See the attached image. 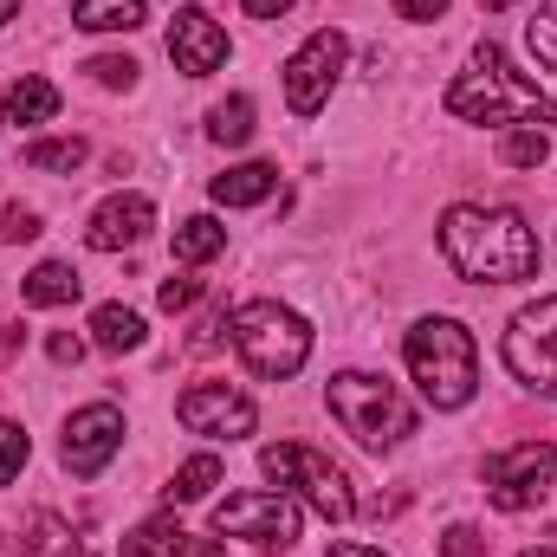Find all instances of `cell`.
<instances>
[{"label":"cell","mask_w":557,"mask_h":557,"mask_svg":"<svg viewBox=\"0 0 557 557\" xmlns=\"http://www.w3.org/2000/svg\"><path fill=\"white\" fill-rule=\"evenodd\" d=\"M441 253L473 285H519V278H539L545 267L539 234L525 227L519 208H473V201L441 214Z\"/></svg>","instance_id":"obj_1"},{"label":"cell","mask_w":557,"mask_h":557,"mask_svg":"<svg viewBox=\"0 0 557 557\" xmlns=\"http://www.w3.org/2000/svg\"><path fill=\"white\" fill-rule=\"evenodd\" d=\"M447 117H460V124H557V104L525 78V72H512V59L486 39V46H473V59H467V72L447 85Z\"/></svg>","instance_id":"obj_2"},{"label":"cell","mask_w":557,"mask_h":557,"mask_svg":"<svg viewBox=\"0 0 557 557\" xmlns=\"http://www.w3.org/2000/svg\"><path fill=\"white\" fill-rule=\"evenodd\" d=\"M403 357H409V376L434 409H467L480 396V350H473V331L460 318H421Z\"/></svg>","instance_id":"obj_3"},{"label":"cell","mask_w":557,"mask_h":557,"mask_svg":"<svg viewBox=\"0 0 557 557\" xmlns=\"http://www.w3.org/2000/svg\"><path fill=\"white\" fill-rule=\"evenodd\" d=\"M227 337H234L240 363H247L260 383H285V376H298L305 357H311V324H305L292 305H278V298L234 305V311H227Z\"/></svg>","instance_id":"obj_4"},{"label":"cell","mask_w":557,"mask_h":557,"mask_svg":"<svg viewBox=\"0 0 557 557\" xmlns=\"http://www.w3.org/2000/svg\"><path fill=\"white\" fill-rule=\"evenodd\" d=\"M324 403H331L337 428H344L350 441H363L370 454H389V447H403V441L416 434V409L403 403V389H396L389 376L344 370V376H331Z\"/></svg>","instance_id":"obj_5"},{"label":"cell","mask_w":557,"mask_h":557,"mask_svg":"<svg viewBox=\"0 0 557 557\" xmlns=\"http://www.w3.org/2000/svg\"><path fill=\"white\" fill-rule=\"evenodd\" d=\"M260 473L278 480V486H292L318 519H331V525H344L350 512H357V493H350V480L318 454V447H305V441H273V447H260Z\"/></svg>","instance_id":"obj_6"},{"label":"cell","mask_w":557,"mask_h":557,"mask_svg":"<svg viewBox=\"0 0 557 557\" xmlns=\"http://www.w3.org/2000/svg\"><path fill=\"white\" fill-rule=\"evenodd\" d=\"M214 532L221 539H247L260 552H292L298 545V506L285 499V486H253V493H227L214 506Z\"/></svg>","instance_id":"obj_7"},{"label":"cell","mask_w":557,"mask_h":557,"mask_svg":"<svg viewBox=\"0 0 557 557\" xmlns=\"http://www.w3.org/2000/svg\"><path fill=\"white\" fill-rule=\"evenodd\" d=\"M499 350H506V370H512L525 389L557 396V298H539V305L512 311Z\"/></svg>","instance_id":"obj_8"},{"label":"cell","mask_w":557,"mask_h":557,"mask_svg":"<svg viewBox=\"0 0 557 557\" xmlns=\"http://www.w3.org/2000/svg\"><path fill=\"white\" fill-rule=\"evenodd\" d=\"M557 480V447L552 441H519L486 460V499L499 512H532Z\"/></svg>","instance_id":"obj_9"},{"label":"cell","mask_w":557,"mask_h":557,"mask_svg":"<svg viewBox=\"0 0 557 557\" xmlns=\"http://www.w3.org/2000/svg\"><path fill=\"white\" fill-rule=\"evenodd\" d=\"M344 59H350V39H344L337 26L311 33V39L285 59V104H292V117H318V111L331 104V85H337Z\"/></svg>","instance_id":"obj_10"},{"label":"cell","mask_w":557,"mask_h":557,"mask_svg":"<svg viewBox=\"0 0 557 557\" xmlns=\"http://www.w3.org/2000/svg\"><path fill=\"white\" fill-rule=\"evenodd\" d=\"M175 421H182L188 434H208V441H240V434L260 428V409H253L240 389H227V383H195V389H182Z\"/></svg>","instance_id":"obj_11"},{"label":"cell","mask_w":557,"mask_h":557,"mask_svg":"<svg viewBox=\"0 0 557 557\" xmlns=\"http://www.w3.org/2000/svg\"><path fill=\"white\" fill-rule=\"evenodd\" d=\"M117 447H124V416H117L111 403H91V409H78V416L65 421L59 460H65V473H78V480H98V473L117 460Z\"/></svg>","instance_id":"obj_12"},{"label":"cell","mask_w":557,"mask_h":557,"mask_svg":"<svg viewBox=\"0 0 557 557\" xmlns=\"http://www.w3.org/2000/svg\"><path fill=\"white\" fill-rule=\"evenodd\" d=\"M169 59H175L182 78H208V72L227 65V33L214 26L208 7H182V13L169 20Z\"/></svg>","instance_id":"obj_13"},{"label":"cell","mask_w":557,"mask_h":557,"mask_svg":"<svg viewBox=\"0 0 557 557\" xmlns=\"http://www.w3.org/2000/svg\"><path fill=\"white\" fill-rule=\"evenodd\" d=\"M149 227H156L149 195H111V201L85 221V247H98V253H124V247H137Z\"/></svg>","instance_id":"obj_14"},{"label":"cell","mask_w":557,"mask_h":557,"mask_svg":"<svg viewBox=\"0 0 557 557\" xmlns=\"http://www.w3.org/2000/svg\"><path fill=\"white\" fill-rule=\"evenodd\" d=\"M124 557H221V539H201L175 519H149L124 539Z\"/></svg>","instance_id":"obj_15"},{"label":"cell","mask_w":557,"mask_h":557,"mask_svg":"<svg viewBox=\"0 0 557 557\" xmlns=\"http://www.w3.org/2000/svg\"><path fill=\"white\" fill-rule=\"evenodd\" d=\"M273 188H278L273 162H240V169H227V175H214V182H208V195H214L221 208H260Z\"/></svg>","instance_id":"obj_16"},{"label":"cell","mask_w":557,"mask_h":557,"mask_svg":"<svg viewBox=\"0 0 557 557\" xmlns=\"http://www.w3.org/2000/svg\"><path fill=\"white\" fill-rule=\"evenodd\" d=\"M78 292H85V278H78L72 260H39V267L26 273V285H20V298H26V305H46V311H52V305H72Z\"/></svg>","instance_id":"obj_17"},{"label":"cell","mask_w":557,"mask_h":557,"mask_svg":"<svg viewBox=\"0 0 557 557\" xmlns=\"http://www.w3.org/2000/svg\"><path fill=\"white\" fill-rule=\"evenodd\" d=\"M91 344L111 350V357L143 350V318L131 311V305H98V311H91Z\"/></svg>","instance_id":"obj_18"},{"label":"cell","mask_w":557,"mask_h":557,"mask_svg":"<svg viewBox=\"0 0 557 557\" xmlns=\"http://www.w3.org/2000/svg\"><path fill=\"white\" fill-rule=\"evenodd\" d=\"M72 26H85V33H137L143 0H72Z\"/></svg>","instance_id":"obj_19"},{"label":"cell","mask_w":557,"mask_h":557,"mask_svg":"<svg viewBox=\"0 0 557 557\" xmlns=\"http://www.w3.org/2000/svg\"><path fill=\"white\" fill-rule=\"evenodd\" d=\"M59 104H65V98H59L52 78H20V85L7 91V117H13V124H52Z\"/></svg>","instance_id":"obj_20"},{"label":"cell","mask_w":557,"mask_h":557,"mask_svg":"<svg viewBox=\"0 0 557 557\" xmlns=\"http://www.w3.org/2000/svg\"><path fill=\"white\" fill-rule=\"evenodd\" d=\"M221 247H227V227H221L214 214H195V221L175 227V260H182V267H201V260H214Z\"/></svg>","instance_id":"obj_21"},{"label":"cell","mask_w":557,"mask_h":557,"mask_svg":"<svg viewBox=\"0 0 557 557\" xmlns=\"http://www.w3.org/2000/svg\"><path fill=\"white\" fill-rule=\"evenodd\" d=\"M85 156H91V143H85V137H39V143H26V169H46V175H72V169H85Z\"/></svg>","instance_id":"obj_22"},{"label":"cell","mask_w":557,"mask_h":557,"mask_svg":"<svg viewBox=\"0 0 557 557\" xmlns=\"http://www.w3.org/2000/svg\"><path fill=\"white\" fill-rule=\"evenodd\" d=\"M208 137L227 143V149H240V143H253V98H221L214 111H208Z\"/></svg>","instance_id":"obj_23"},{"label":"cell","mask_w":557,"mask_h":557,"mask_svg":"<svg viewBox=\"0 0 557 557\" xmlns=\"http://www.w3.org/2000/svg\"><path fill=\"white\" fill-rule=\"evenodd\" d=\"M208 486H221V460H214V454H195V460L175 467L169 499H175V506H195V499H208Z\"/></svg>","instance_id":"obj_24"},{"label":"cell","mask_w":557,"mask_h":557,"mask_svg":"<svg viewBox=\"0 0 557 557\" xmlns=\"http://www.w3.org/2000/svg\"><path fill=\"white\" fill-rule=\"evenodd\" d=\"M499 162H506V169H545V162H552V137L532 131V124H519V131L499 137Z\"/></svg>","instance_id":"obj_25"},{"label":"cell","mask_w":557,"mask_h":557,"mask_svg":"<svg viewBox=\"0 0 557 557\" xmlns=\"http://www.w3.org/2000/svg\"><path fill=\"white\" fill-rule=\"evenodd\" d=\"M525 46H532V59H539L545 72H557V0H545V7L525 20Z\"/></svg>","instance_id":"obj_26"},{"label":"cell","mask_w":557,"mask_h":557,"mask_svg":"<svg viewBox=\"0 0 557 557\" xmlns=\"http://www.w3.org/2000/svg\"><path fill=\"white\" fill-rule=\"evenodd\" d=\"M65 539H72V532H65L52 512H39V519H33V532H26V552H20V557H59V552H65ZM65 557H72V552H65Z\"/></svg>","instance_id":"obj_27"},{"label":"cell","mask_w":557,"mask_h":557,"mask_svg":"<svg viewBox=\"0 0 557 557\" xmlns=\"http://www.w3.org/2000/svg\"><path fill=\"white\" fill-rule=\"evenodd\" d=\"M26 434H20V421H0V486L7 480H20V467H26Z\"/></svg>","instance_id":"obj_28"},{"label":"cell","mask_w":557,"mask_h":557,"mask_svg":"<svg viewBox=\"0 0 557 557\" xmlns=\"http://www.w3.org/2000/svg\"><path fill=\"white\" fill-rule=\"evenodd\" d=\"M85 72H91V78H98V85H137V59H124V52H104V59H91V65H85Z\"/></svg>","instance_id":"obj_29"},{"label":"cell","mask_w":557,"mask_h":557,"mask_svg":"<svg viewBox=\"0 0 557 557\" xmlns=\"http://www.w3.org/2000/svg\"><path fill=\"white\" fill-rule=\"evenodd\" d=\"M441 557H486V539L473 525H447L441 532Z\"/></svg>","instance_id":"obj_30"},{"label":"cell","mask_w":557,"mask_h":557,"mask_svg":"<svg viewBox=\"0 0 557 557\" xmlns=\"http://www.w3.org/2000/svg\"><path fill=\"white\" fill-rule=\"evenodd\" d=\"M201 292H208L201 278H162V292H156V298H162V311H188Z\"/></svg>","instance_id":"obj_31"},{"label":"cell","mask_w":557,"mask_h":557,"mask_svg":"<svg viewBox=\"0 0 557 557\" xmlns=\"http://www.w3.org/2000/svg\"><path fill=\"white\" fill-rule=\"evenodd\" d=\"M33 234H39V214L33 208H20V201L0 208V240H33Z\"/></svg>","instance_id":"obj_32"},{"label":"cell","mask_w":557,"mask_h":557,"mask_svg":"<svg viewBox=\"0 0 557 557\" xmlns=\"http://www.w3.org/2000/svg\"><path fill=\"white\" fill-rule=\"evenodd\" d=\"M389 7H396L403 20H441V13H447V0H389Z\"/></svg>","instance_id":"obj_33"},{"label":"cell","mask_w":557,"mask_h":557,"mask_svg":"<svg viewBox=\"0 0 557 557\" xmlns=\"http://www.w3.org/2000/svg\"><path fill=\"white\" fill-rule=\"evenodd\" d=\"M46 350H52V363H78V357H85V337H72V331H59V337H52Z\"/></svg>","instance_id":"obj_34"},{"label":"cell","mask_w":557,"mask_h":557,"mask_svg":"<svg viewBox=\"0 0 557 557\" xmlns=\"http://www.w3.org/2000/svg\"><path fill=\"white\" fill-rule=\"evenodd\" d=\"M253 20H278V13H292V0H240Z\"/></svg>","instance_id":"obj_35"},{"label":"cell","mask_w":557,"mask_h":557,"mask_svg":"<svg viewBox=\"0 0 557 557\" xmlns=\"http://www.w3.org/2000/svg\"><path fill=\"white\" fill-rule=\"evenodd\" d=\"M324 557H389V552H376V545H350V539H344V545H331Z\"/></svg>","instance_id":"obj_36"},{"label":"cell","mask_w":557,"mask_h":557,"mask_svg":"<svg viewBox=\"0 0 557 557\" xmlns=\"http://www.w3.org/2000/svg\"><path fill=\"white\" fill-rule=\"evenodd\" d=\"M13 13H20V0H0V26H7V20H13Z\"/></svg>","instance_id":"obj_37"},{"label":"cell","mask_w":557,"mask_h":557,"mask_svg":"<svg viewBox=\"0 0 557 557\" xmlns=\"http://www.w3.org/2000/svg\"><path fill=\"white\" fill-rule=\"evenodd\" d=\"M480 7H493V13H499V7H512V0H480Z\"/></svg>","instance_id":"obj_38"},{"label":"cell","mask_w":557,"mask_h":557,"mask_svg":"<svg viewBox=\"0 0 557 557\" xmlns=\"http://www.w3.org/2000/svg\"><path fill=\"white\" fill-rule=\"evenodd\" d=\"M525 557H557V552H525Z\"/></svg>","instance_id":"obj_39"},{"label":"cell","mask_w":557,"mask_h":557,"mask_svg":"<svg viewBox=\"0 0 557 557\" xmlns=\"http://www.w3.org/2000/svg\"><path fill=\"white\" fill-rule=\"evenodd\" d=\"M72 557H85V552H72Z\"/></svg>","instance_id":"obj_40"}]
</instances>
